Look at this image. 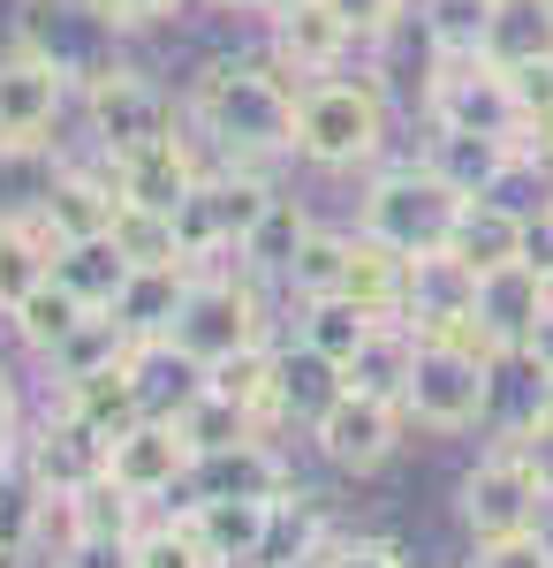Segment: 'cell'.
<instances>
[{"label": "cell", "instance_id": "6da1fadb", "mask_svg": "<svg viewBox=\"0 0 553 568\" xmlns=\"http://www.w3.org/2000/svg\"><path fill=\"white\" fill-rule=\"evenodd\" d=\"M190 122L228 160H273L296 152V91L258 61H205L190 84Z\"/></svg>", "mask_w": 553, "mask_h": 568}, {"label": "cell", "instance_id": "7a4b0ae2", "mask_svg": "<svg viewBox=\"0 0 553 568\" xmlns=\"http://www.w3.org/2000/svg\"><path fill=\"white\" fill-rule=\"evenodd\" d=\"M432 130H477V136H531L515 69H501L493 53H432V84H425Z\"/></svg>", "mask_w": 553, "mask_h": 568}, {"label": "cell", "instance_id": "3957f363", "mask_svg": "<svg viewBox=\"0 0 553 568\" xmlns=\"http://www.w3.org/2000/svg\"><path fill=\"white\" fill-rule=\"evenodd\" d=\"M386 144V106L372 84L349 77H311L296 91V152L311 168H364Z\"/></svg>", "mask_w": 553, "mask_h": 568}, {"label": "cell", "instance_id": "277c9868", "mask_svg": "<svg viewBox=\"0 0 553 568\" xmlns=\"http://www.w3.org/2000/svg\"><path fill=\"white\" fill-rule=\"evenodd\" d=\"M281 197H273V182L258 175L251 160H228L220 175H198V190L174 205V235H182V258L205 265L220 251H243L258 235V220L273 213Z\"/></svg>", "mask_w": 553, "mask_h": 568}, {"label": "cell", "instance_id": "5b68a950", "mask_svg": "<svg viewBox=\"0 0 553 568\" xmlns=\"http://www.w3.org/2000/svg\"><path fill=\"white\" fill-rule=\"evenodd\" d=\"M455 213H463V190H455V182H440L432 168H386V175L364 190V235L394 243L402 258L448 251Z\"/></svg>", "mask_w": 553, "mask_h": 568}, {"label": "cell", "instance_id": "8992f818", "mask_svg": "<svg viewBox=\"0 0 553 568\" xmlns=\"http://www.w3.org/2000/svg\"><path fill=\"white\" fill-rule=\"evenodd\" d=\"M493 372H501V364H485V356L418 342L410 387H402V417H418L425 433H470V425L493 409Z\"/></svg>", "mask_w": 553, "mask_h": 568}, {"label": "cell", "instance_id": "52a82bcc", "mask_svg": "<svg viewBox=\"0 0 553 568\" xmlns=\"http://www.w3.org/2000/svg\"><path fill=\"white\" fill-rule=\"evenodd\" d=\"M168 342L198 372H213L220 356L251 349V342H265V318H258V296L235 281V273H198L190 281V296H182V311H174Z\"/></svg>", "mask_w": 553, "mask_h": 568}, {"label": "cell", "instance_id": "ba28073f", "mask_svg": "<svg viewBox=\"0 0 553 568\" xmlns=\"http://www.w3.org/2000/svg\"><path fill=\"white\" fill-rule=\"evenodd\" d=\"M311 439H319V455H326L334 470L372 478V470H386V455L402 447V402L364 394V387H334L326 409L311 417Z\"/></svg>", "mask_w": 553, "mask_h": 568}, {"label": "cell", "instance_id": "9c48e42d", "mask_svg": "<svg viewBox=\"0 0 553 568\" xmlns=\"http://www.w3.org/2000/svg\"><path fill=\"white\" fill-rule=\"evenodd\" d=\"M61 106H69V69L39 45H8L0 53V144L39 152L46 130L61 122Z\"/></svg>", "mask_w": 553, "mask_h": 568}, {"label": "cell", "instance_id": "30bf717a", "mask_svg": "<svg viewBox=\"0 0 553 568\" xmlns=\"http://www.w3.org/2000/svg\"><path fill=\"white\" fill-rule=\"evenodd\" d=\"M546 500H553V485L539 478L515 447H493V455L463 478V524H470V538H509V530L539 524Z\"/></svg>", "mask_w": 553, "mask_h": 568}, {"label": "cell", "instance_id": "8fae6325", "mask_svg": "<svg viewBox=\"0 0 553 568\" xmlns=\"http://www.w3.org/2000/svg\"><path fill=\"white\" fill-rule=\"evenodd\" d=\"M190 470H198V447H190V433L174 425L168 409H144V417L122 425L114 447H107V478L129 485L137 500H160L174 485H190Z\"/></svg>", "mask_w": 553, "mask_h": 568}, {"label": "cell", "instance_id": "7c38bea8", "mask_svg": "<svg viewBox=\"0 0 553 568\" xmlns=\"http://www.w3.org/2000/svg\"><path fill=\"white\" fill-rule=\"evenodd\" d=\"M182 524L198 530L213 568H258L281 538V500H243V493H198Z\"/></svg>", "mask_w": 553, "mask_h": 568}, {"label": "cell", "instance_id": "4fadbf2b", "mask_svg": "<svg viewBox=\"0 0 553 568\" xmlns=\"http://www.w3.org/2000/svg\"><path fill=\"white\" fill-rule=\"evenodd\" d=\"M107 175H114V190H122L129 205H152V213H174L190 190H198V160H190V144L174 130L144 136V144H122V152H107Z\"/></svg>", "mask_w": 553, "mask_h": 568}, {"label": "cell", "instance_id": "5bb4252c", "mask_svg": "<svg viewBox=\"0 0 553 568\" xmlns=\"http://www.w3.org/2000/svg\"><path fill=\"white\" fill-rule=\"evenodd\" d=\"M84 114H91V136L107 144V152H122V144H144V136L174 130V106L168 91H152L137 69H99L84 91Z\"/></svg>", "mask_w": 553, "mask_h": 568}, {"label": "cell", "instance_id": "9a60e30c", "mask_svg": "<svg viewBox=\"0 0 553 568\" xmlns=\"http://www.w3.org/2000/svg\"><path fill=\"white\" fill-rule=\"evenodd\" d=\"M425 168L440 182H455L463 197H493L515 168H531V144H515V136H477V130H440Z\"/></svg>", "mask_w": 553, "mask_h": 568}, {"label": "cell", "instance_id": "2e32d148", "mask_svg": "<svg viewBox=\"0 0 553 568\" xmlns=\"http://www.w3.org/2000/svg\"><path fill=\"white\" fill-rule=\"evenodd\" d=\"M39 213L61 243H84V235H107L114 213H122V190L107 168H53L39 190Z\"/></svg>", "mask_w": 553, "mask_h": 568}, {"label": "cell", "instance_id": "e0dca14e", "mask_svg": "<svg viewBox=\"0 0 553 568\" xmlns=\"http://www.w3.org/2000/svg\"><path fill=\"white\" fill-rule=\"evenodd\" d=\"M107 447H114L107 433H91L84 417L53 409L46 433L31 439V485H46V493H77V485L107 478Z\"/></svg>", "mask_w": 553, "mask_h": 568}, {"label": "cell", "instance_id": "ac0fdd59", "mask_svg": "<svg viewBox=\"0 0 553 568\" xmlns=\"http://www.w3.org/2000/svg\"><path fill=\"white\" fill-rule=\"evenodd\" d=\"M553 304V281L539 273L531 258H509V265H485L477 273V318L501 334V349H523V334H531V318Z\"/></svg>", "mask_w": 553, "mask_h": 568}, {"label": "cell", "instance_id": "d6986e66", "mask_svg": "<svg viewBox=\"0 0 553 568\" xmlns=\"http://www.w3.org/2000/svg\"><path fill=\"white\" fill-rule=\"evenodd\" d=\"M190 493H243V500H289L296 478H289V463L265 447V439H235V447H213V455H198V470H190Z\"/></svg>", "mask_w": 553, "mask_h": 568}, {"label": "cell", "instance_id": "ffe728a7", "mask_svg": "<svg viewBox=\"0 0 553 568\" xmlns=\"http://www.w3.org/2000/svg\"><path fill=\"white\" fill-rule=\"evenodd\" d=\"M349 45H356V31L334 16V0H303L289 16H273V53H281V69H296V77H334Z\"/></svg>", "mask_w": 553, "mask_h": 568}, {"label": "cell", "instance_id": "44dd1931", "mask_svg": "<svg viewBox=\"0 0 553 568\" xmlns=\"http://www.w3.org/2000/svg\"><path fill=\"white\" fill-rule=\"evenodd\" d=\"M53 258H61V235L46 227L39 205L0 220V318H8V311H16L46 273H53Z\"/></svg>", "mask_w": 553, "mask_h": 568}, {"label": "cell", "instance_id": "7402d4cb", "mask_svg": "<svg viewBox=\"0 0 553 568\" xmlns=\"http://www.w3.org/2000/svg\"><path fill=\"white\" fill-rule=\"evenodd\" d=\"M477 304V265H463L455 251H425V258H410V296H402V318L425 334L440 318H463Z\"/></svg>", "mask_w": 553, "mask_h": 568}, {"label": "cell", "instance_id": "603a6c76", "mask_svg": "<svg viewBox=\"0 0 553 568\" xmlns=\"http://www.w3.org/2000/svg\"><path fill=\"white\" fill-rule=\"evenodd\" d=\"M61 409L84 417L91 433H122L144 417V387H137V356L129 364H107V372H84V379H61Z\"/></svg>", "mask_w": 553, "mask_h": 568}, {"label": "cell", "instance_id": "cb8c5ba5", "mask_svg": "<svg viewBox=\"0 0 553 568\" xmlns=\"http://www.w3.org/2000/svg\"><path fill=\"white\" fill-rule=\"evenodd\" d=\"M448 251L463 265H509L523 258V213L515 205H501V190L493 197H463V213H455V227H448Z\"/></svg>", "mask_w": 553, "mask_h": 568}, {"label": "cell", "instance_id": "d4e9b609", "mask_svg": "<svg viewBox=\"0 0 553 568\" xmlns=\"http://www.w3.org/2000/svg\"><path fill=\"white\" fill-rule=\"evenodd\" d=\"M190 281H198V265H137L129 288L114 296V318L137 342H160L174 326V311H182V296H190Z\"/></svg>", "mask_w": 553, "mask_h": 568}, {"label": "cell", "instance_id": "484cf974", "mask_svg": "<svg viewBox=\"0 0 553 568\" xmlns=\"http://www.w3.org/2000/svg\"><path fill=\"white\" fill-rule=\"evenodd\" d=\"M410 364H418V326H410V318H380V326H372V342L341 364V387H364V394L402 402V387H410Z\"/></svg>", "mask_w": 553, "mask_h": 568}, {"label": "cell", "instance_id": "4316f807", "mask_svg": "<svg viewBox=\"0 0 553 568\" xmlns=\"http://www.w3.org/2000/svg\"><path fill=\"white\" fill-rule=\"evenodd\" d=\"M84 318H91V304L77 296V288H69V281H61V273H46L39 288H31L23 304L8 311V326H16V342H23L31 356H53L61 342H69V334H77V326H84Z\"/></svg>", "mask_w": 553, "mask_h": 568}, {"label": "cell", "instance_id": "83f0119b", "mask_svg": "<svg viewBox=\"0 0 553 568\" xmlns=\"http://www.w3.org/2000/svg\"><path fill=\"white\" fill-rule=\"evenodd\" d=\"M205 387L228 394V402H235V409H251V417H273V409L289 402V364L265 349V342H251V349L220 356L213 372H205Z\"/></svg>", "mask_w": 553, "mask_h": 568}, {"label": "cell", "instance_id": "f1b7e54d", "mask_svg": "<svg viewBox=\"0 0 553 568\" xmlns=\"http://www.w3.org/2000/svg\"><path fill=\"white\" fill-rule=\"evenodd\" d=\"M341 296H356L364 311H380V318H402V296H410V258L380 243V235H349V281H341Z\"/></svg>", "mask_w": 553, "mask_h": 568}, {"label": "cell", "instance_id": "f546056e", "mask_svg": "<svg viewBox=\"0 0 553 568\" xmlns=\"http://www.w3.org/2000/svg\"><path fill=\"white\" fill-rule=\"evenodd\" d=\"M372 326H380V311H364L356 296H311L303 304V349H311V364L341 372L349 356L372 342Z\"/></svg>", "mask_w": 553, "mask_h": 568}, {"label": "cell", "instance_id": "4dcf8cb0", "mask_svg": "<svg viewBox=\"0 0 553 568\" xmlns=\"http://www.w3.org/2000/svg\"><path fill=\"white\" fill-rule=\"evenodd\" d=\"M485 53L501 69H539V61H553V0H493Z\"/></svg>", "mask_w": 553, "mask_h": 568}, {"label": "cell", "instance_id": "1f68e13d", "mask_svg": "<svg viewBox=\"0 0 553 568\" xmlns=\"http://www.w3.org/2000/svg\"><path fill=\"white\" fill-rule=\"evenodd\" d=\"M53 273H61L91 311H114V296L129 288V273H137V265L122 258V243H114V235H84V243H61Z\"/></svg>", "mask_w": 553, "mask_h": 568}, {"label": "cell", "instance_id": "d6a6232c", "mask_svg": "<svg viewBox=\"0 0 553 568\" xmlns=\"http://www.w3.org/2000/svg\"><path fill=\"white\" fill-rule=\"evenodd\" d=\"M129 356H137V334H129L114 311H91L46 364H53V379H84V372H107V364H129Z\"/></svg>", "mask_w": 553, "mask_h": 568}, {"label": "cell", "instance_id": "836d02e7", "mask_svg": "<svg viewBox=\"0 0 553 568\" xmlns=\"http://www.w3.org/2000/svg\"><path fill=\"white\" fill-rule=\"evenodd\" d=\"M168 417L182 425V433H190V447H198V455H213V447H235V439H251V433H258L251 409H235V402H228V394H213L205 379L182 394Z\"/></svg>", "mask_w": 553, "mask_h": 568}, {"label": "cell", "instance_id": "e575fe53", "mask_svg": "<svg viewBox=\"0 0 553 568\" xmlns=\"http://www.w3.org/2000/svg\"><path fill=\"white\" fill-rule=\"evenodd\" d=\"M137 493L114 478H91L69 493V538H137Z\"/></svg>", "mask_w": 553, "mask_h": 568}, {"label": "cell", "instance_id": "d590c367", "mask_svg": "<svg viewBox=\"0 0 553 568\" xmlns=\"http://www.w3.org/2000/svg\"><path fill=\"white\" fill-rule=\"evenodd\" d=\"M281 281L296 288L303 304H311V296H341V281H349V235L303 227V243H296V258L281 265Z\"/></svg>", "mask_w": 553, "mask_h": 568}, {"label": "cell", "instance_id": "8d00e7d4", "mask_svg": "<svg viewBox=\"0 0 553 568\" xmlns=\"http://www.w3.org/2000/svg\"><path fill=\"white\" fill-rule=\"evenodd\" d=\"M114 243H122L129 265H190L182 258V235H174V213H152V205H129L114 213V227H107Z\"/></svg>", "mask_w": 553, "mask_h": 568}, {"label": "cell", "instance_id": "74e56055", "mask_svg": "<svg viewBox=\"0 0 553 568\" xmlns=\"http://www.w3.org/2000/svg\"><path fill=\"white\" fill-rule=\"evenodd\" d=\"M425 45L432 53H485V23H493V0H425Z\"/></svg>", "mask_w": 553, "mask_h": 568}, {"label": "cell", "instance_id": "f35d334b", "mask_svg": "<svg viewBox=\"0 0 553 568\" xmlns=\"http://www.w3.org/2000/svg\"><path fill=\"white\" fill-rule=\"evenodd\" d=\"M296 243H303V213L289 205V197H281L273 213L258 220V235L243 243V258H251V265H273V273H281V265L296 258Z\"/></svg>", "mask_w": 553, "mask_h": 568}, {"label": "cell", "instance_id": "ab89813d", "mask_svg": "<svg viewBox=\"0 0 553 568\" xmlns=\"http://www.w3.org/2000/svg\"><path fill=\"white\" fill-rule=\"evenodd\" d=\"M137 568H213V561H205V546H198L190 524H160L137 538Z\"/></svg>", "mask_w": 553, "mask_h": 568}, {"label": "cell", "instance_id": "60d3db41", "mask_svg": "<svg viewBox=\"0 0 553 568\" xmlns=\"http://www.w3.org/2000/svg\"><path fill=\"white\" fill-rule=\"evenodd\" d=\"M470 568H553V546L531 530H509V538H477V561Z\"/></svg>", "mask_w": 553, "mask_h": 568}, {"label": "cell", "instance_id": "b9f144b4", "mask_svg": "<svg viewBox=\"0 0 553 568\" xmlns=\"http://www.w3.org/2000/svg\"><path fill=\"white\" fill-rule=\"evenodd\" d=\"M61 568H137V538H69Z\"/></svg>", "mask_w": 553, "mask_h": 568}, {"label": "cell", "instance_id": "7bdbcfd3", "mask_svg": "<svg viewBox=\"0 0 553 568\" xmlns=\"http://www.w3.org/2000/svg\"><path fill=\"white\" fill-rule=\"evenodd\" d=\"M402 8H410V0H334V16L356 39H386V31L402 23Z\"/></svg>", "mask_w": 553, "mask_h": 568}, {"label": "cell", "instance_id": "ee69618b", "mask_svg": "<svg viewBox=\"0 0 553 568\" xmlns=\"http://www.w3.org/2000/svg\"><path fill=\"white\" fill-rule=\"evenodd\" d=\"M326 568H402V546L394 538H349V546H326Z\"/></svg>", "mask_w": 553, "mask_h": 568}, {"label": "cell", "instance_id": "f6af8a7d", "mask_svg": "<svg viewBox=\"0 0 553 568\" xmlns=\"http://www.w3.org/2000/svg\"><path fill=\"white\" fill-rule=\"evenodd\" d=\"M523 258L553 281V197L539 205V213H523Z\"/></svg>", "mask_w": 553, "mask_h": 568}, {"label": "cell", "instance_id": "bcb514c9", "mask_svg": "<svg viewBox=\"0 0 553 568\" xmlns=\"http://www.w3.org/2000/svg\"><path fill=\"white\" fill-rule=\"evenodd\" d=\"M523 356H531V372H539V379L553 387V304L531 318V334H523Z\"/></svg>", "mask_w": 553, "mask_h": 568}, {"label": "cell", "instance_id": "7dc6e473", "mask_svg": "<svg viewBox=\"0 0 553 568\" xmlns=\"http://www.w3.org/2000/svg\"><path fill=\"white\" fill-rule=\"evenodd\" d=\"M99 8H107V23H129V31H137V23H160V16H174L182 0H99Z\"/></svg>", "mask_w": 553, "mask_h": 568}, {"label": "cell", "instance_id": "c3c4849f", "mask_svg": "<svg viewBox=\"0 0 553 568\" xmlns=\"http://www.w3.org/2000/svg\"><path fill=\"white\" fill-rule=\"evenodd\" d=\"M258 568H326V546H296V554H281V561H258Z\"/></svg>", "mask_w": 553, "mask_h": 568}, {"label": "cell", "instance_id": "681fc988", "mask_svg": "<svg viewBox=\"0 0 553 568\" xmlns=\"http://www.w3.org/2000/svg\"><path fill=\"white\" fill-rule=\"evenodd\" d=\"M289 8H303V0H258V16H289Z\"/></svg>", "mask_w": 553, "mask_h": 568}, {"label": "cell", "instance_id": "f907efd6", "mask_svg": "<svg viewBox=\"0 0 553 568\" xmlns=\"http://www.w3.org/2000/svg\"><path fill=\"white\" fill-rule=\"evenodd\" d=\"M213 8H258V0H213Z\"/></svg>", "mask_w": 553, "mask_h": 568}, {"label": "cell", "instance_id": "816d5d0a", "mask_svg": "<svg viewBox=\"0 0 553 568\" xmlns=\"http://www.w3.org/2000/svg\"><path fill=\"white\" fill-rule=\"evenodd\" d=\"M546 190H553V168H546Z\"/></svg>", "mask_w": 553, "mask_h": 568}]
</instances>
